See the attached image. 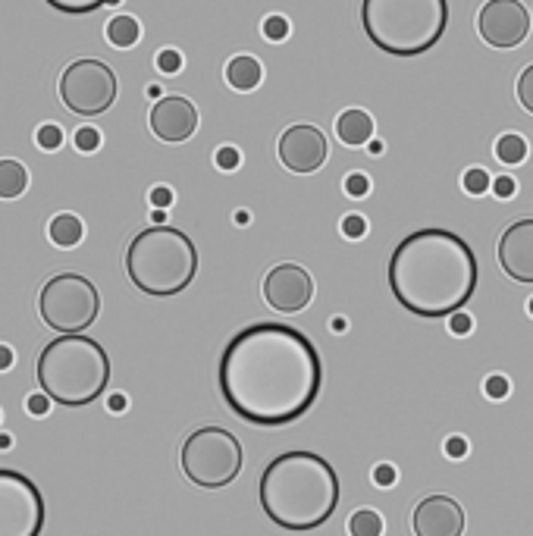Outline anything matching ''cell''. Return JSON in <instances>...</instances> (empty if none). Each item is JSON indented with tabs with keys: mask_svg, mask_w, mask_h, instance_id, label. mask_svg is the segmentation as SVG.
<instances>
[{
	"mask_svg": "<svg viewBox=\"0 0 533 536\" xmlns=\"http://www.w3.org/2000/svg\"><path fill=\"white\" fill-rule=\"evenodd\" d=\"M477 258L449 229H417L389 258V289L414 317H452L477 292Z\"/></svg>",
	"mask_w": 533,
	"mask_h": 536,
	"instance_id": "cell-2",
	"label": "cell"
},
{
	"mask_svg": "<svg viewBox=\"0 0 533 536\" xmlns=\"http://www.w3.org/2000/svg\"><path fill=\"white\" fill-rule=\"evenodd\" d=\"M60 101L79 116H101L117 101V73L101 60H76L60 73Z\"/></svg>",
	"mask_w": 533,
	"mask_h": 536,
	"instance_id": "cell-9",
	"label": "cell"
},
{
	"mask_svg": "<svg viewBox=\"0 0 533 536\" xmlns=\"http://www.w3.org/2000/svg\"><path fill=\"white\" fill-rule=\"evenodd\" d=\"M35 377L41 392L63 408H85L110 383V358L91 336H57L41 348Z\"/></svg>",
	"mask_w": 533,
	"mask_h": 536,
	"instance_id": "cell-4",
	"label": "cell"
},
{
	"mask_svg": "<svg viewBox=\"0 0 533 536\" xmlns=\"http://www.w3.org/2000/svg\"><path fill=\"white\" fill-rule=\"evenodd\" d=\"M138 38H142V26L135 16H113L107 22V41L113 48H132Z\"/></svg>",
	"mask_w": 533,
	"mask_h": 536,
	"instance_id": "cell-21",
	"label": "cell"
},
{
	"mask_svg": "<svg viewBox=\"0 0 533 536\" xmlns=\"http://www.w3.org/2000/svg\"><path fill=\"white\" fill-rule=\"evenodd\" d=\"M29 189V170L19 160H0V198L13 201Z\"/></svg>",
	"mask_w": 533,
	"mask_h": 536,
	"instance_id": "cell-20",
	"label": "cell"
},
{
	"mask_svg": "<svg viewBox=\"0 0 533 536\" xmlns=\"http://www.w3.org/2000/svg\"><path fill=\"white\" fill-rule=\"evenodd\" d=\"M493 192H496V198L508 201V198H515L518 182H515L512 176H499V179H493Z\"/></svg>",
	"mask_w": 533,
	"mask_h": 536,
	"instance_id": "cell-37",
	"label": "cell"
},
{
	"mask_svg": "<svg viewBox=\"0 0 533 536\" xmlns=\"http://www.w3.org/2000/svg\"><path fill=\"white\" fill-rule=\"evenodd\" d=\"M126 273L132 286L154 298H170L192 286L198 273V248L173 226L142 229L126 248Z\"/></svg>",
	"mask_w": 533,
	"mask_h": 536,
	"instance_id": "cell-6",
	"label": "cell"
},
{
	"mask_svg": "<svg viewBox=\"0 0 533 536\" xmlns=\"http://www.w3.org/2000/svg\"><path fill=\"white\" fill-rule=\"evenodd\" d=\"M13 446V439L7 433H0V449H10Z\"/></svg>",
	"mask_w": 533,
	"mask_h": 536,
	"instance_id": "cell-44",
	"label": "cell"
},
{
	"mask_svg": "<svg viewBox=\"0 0 533 536\" xmlns=\"http://www.w3.org/2000/svg\"><path fill=\"white\" fill-rule=\"evenodd\" d=\"M349 536H383V518L374 508H358L349 518Z\"/></svg>",
	"mask_w": 533,
	"mask_h": 536,
	"instance_id": "cell-23",
	"label": "cell"
},
{
	"mask_svg": "<svg viewBox=\"0 0 533 536\" xmlns=\"http://www.w3.org/2000/svg\"><path fill=\"white\" fill-rule=\"evenodd\" d=\"M107 408H110L113 414H123V411H126V395H120V392H117V395H110Z\"/></svg>",
	"mask_w": 533,
	"mask_h": 536,
	"instance_id": "cell-42",
	"label": "cell"
},
{
	"mask_svg": "<svg viewBox=\"0 0 533 536\" xmlns=\"http://www.w3.org/2000/svg\"><path fill=\"white\" fill-rule=\"evenodd\" d=\"M361 26L383 54L421 57L449 29V0H364Z\"/></svg>",
	"mask_w": 533,
	"mask_h": 536,
	"instance_id": "cell-5",
	"label": "cell"
},
{
	"mask_svg": "<svg viewBox=\"0 0 533 536\" xmlns=\"http://www.w3.org/2000/svg\"><path fill=\"white\" fill-rule=\"evenodd\" d=\"M396 468H392V464H377L374 468V483L380 486V489H389V486H396Z\"/></svg>",
	"mask_w": 533,
	"mask_h": 536,
	"instance_id": "cell-38",
	"label": "cell"
},
{
	"mask_svg": "<svg viewBox=\"0 0 533 536\" xmlns=\"http://www.w3.org/2000/svg\"><path fill=\"white\" fill-rule=\"evenodd\" d=\"M336 135H339V142H342V145L361 148V145L370 142V135H374V120H370V113L352 107V110L339 113V120H336Z\"/></svg>",
	"mask_w": 533,
	"mask_h": 536,
	"instance_id": "cell-17",
	"label": "cell"
},
{
	"mask_svg": "<svg viewBox=\"0 0 533 536\" xmlns=\"http://www.w3.org/2000/svg\"><path fill=\"white\" fill-rule=\"evenodd\" d=\"M151 204L157 207V211H164V207L173 204V192L167 189V185H157V189H151Z\"/></svg>",
	"mask_w": 533,
	"mask_h": 536,
	"instance_id": "cell-40",
	"label": "cell"
},
{
	"mask_svg": "<svg viewBox=\"0 0 533 536\" xmlns=\"http://www.w3.org/2000/svg\"><path fill=\"white\" fill-rule=\"evenodd\" d=\"M13 361H16L13 348H10V345H0V370H10V367H13Z\"/></svg>",
	"mask_w": 533,
	"mask_h": 536,
	"instance_id": "cell-41",
	"label": "cell"
},
{
	"mask_svg": "<svg viewBox=\"0 0 533 536\" xmlns=\"http://www.w3.org/2000/svg\"><path fill=\"white\" fill-rule=\"evenodd\" d=\"M35 142H38V148H44V151H57V148L63 145V132H60V126H54V123H44V126L35 132Z\"/></svg>",
	"mask_w": 533,
	"mask_h": 536,
	"instance_id": "cell-27",
	"label": "cell"
},
{
	"mask_svg": "<svg viewBox=\"0 0 533 536\" xmlns=\"http://www.w3.org/2000/svg\"><path fill=\"white\" fill-rule=\"evenodd\" d=\"M370 154H374V157L383 154V142H380V138H377V142H370Z\"/></svg>",
	"mask_w": 533,
	"mask_h": 536,
	"instance_id": "cell-43",
	"label": "cell"
},
{
	"mask_svg": "<svg viewBox=\"0 0 533 536\" xmlns=\"http://www.w3.org/2000/svg\"><path fill=\"white\" fill-rule=\"evenodd\" d=\"M48 236L57 248H76L85 239V226L76 214H57L48 226Z\"/></svg>",
	"mask_w": 533,
	"mask_h": 536,
	"instance_id": "cell-19",
	"label": "cell"
},
{
	"mask_svg": "<svg viewBox=\"0 0 533 536\" xmlns=\"http://www.w3.org/2000/svg\"><path fill=\"white\" fill-rule=\"evenodd\" d=\"M527 314H530V317H533V298H530V301H527Z\"/></svg>",
	"mask_w": 533,
	"mask_h": 536,
	"instance_id": "cell-45",
	"label": "cell"
},
{
	"mask_svg": "<svg viewBox=\"0 0 533 536\" xmlns=\"http://www.w3.org/2000/svg\"><path fill=\"white\" fill-rule=\"evenodd\" d=\"M261 79H264V66L254 57H248V54L233 57L226 63V82L233 85L236 91H254L261 85Z\"/></svg>",
	"mask_w": 533,
	"mask_h": 536,
	"instance_id": "cell-18",
	"label": "cell"
},
{
	"mask_svg": "<svg viewBox=\"0 0 533 536\" xmlns=\"http://www.w3.org/2000/svg\"><path fill=\"white\" fill-rule=\"evenodd\" d=\"M76 148H79L82 154L98 151V148H101V132H98L95 126H82V129L76 132Z\"/></svg>",
	"mask_w": 533,
	"mask_h": 536,
	"instance_id": "cell-29",
	"label": "cell"
},
{
	"mask_svg": "<svg viewBox=\"0 0 533 536\" xmlns=\"http://www.w3.org/2000/svg\"><path fill=\"white\" fill-rule=\"evenodd\" d=\"M38 314L57 336H79L101 314L95 283L79 273H57L41 286Z\"/></svg>",
	"mask_w": 533,
	"mask_h": 536,
	"instance_id": "cell-7",
	"label": "cell"
},
{
	"mask_svg": "<svg viewBox=\"0 0 533 536\" xmlns=\"http://www.w3.org/2000/svg\"><path fill=\"white\" fill-rule=\"evenodd\" d=\"M512 392V383H508V377H502V374H493L490 380H486V395H490V399H505V395Z\"/></svg>",
	"mask_w": 533,
	"mask_h": 536,
	"instance_id": "cell-35",
	"label": "cell"
},
{
	"mask_svg": "<svg viewBox=\"0 0 533 536\" xmlns=\"http://www.w3.org/2000/svg\"><path fill=\"white\" fill-rule=\"evenodd\" d=\"M264 298L273 311L298 314L311 305L314 279L305 267H298V264H276L264 279Z\"/></svg>",
	"mask_w": 533,
	"mask_h": 536,
	"instance_id": "cell-13",
	"label": "cell"
},
{
	"mask_svg": "<svg viewBox=\"0 0 533 536\" xmlns=\"http://www.w3.org/2000/svg\"><path fill=\"white\" fill-rule=\"evenodd\" d=\"M342 236L345 239H364L367 236V220L358 217V214H349L342 220Z\"/></svg>",
	"mask_w": 533,
	"mask_h": 536,
	"instance_id": "cell-33",
	"label": "cell"
},
{
	"mask_svg": "<svg viewBox=\"0 0 533 536\" xmlns=\"http://www.w3.org/2000/svg\"><path fill=\"white\" fill-rule=\"evenodd\" d=\"M182 474L201 489H223L242 471L239 439L223 427H201L182 442Z\"/></svg>",
	"mask_w": 533,
	"mask_h": 536,
	"instance_id": "cell-8",
	"label": "cell"
},
{
	"mask_svg": "<svg viewBox=\"0 0 533 536\" xmlns=\"http://www.w3.org/2000/svg\"><path fill=\"white\" fill-rule=\"evenodd\" d=\"M367 192H370V179L364 173L345 176V195H349V198H367Z\"/></svg>",
	"mask_w": 533,
	"mask_h": 536,
	"instance_id": "cell-31",
	"label": "cell"
},
{
	"mask_svg": "<svg viewBox=\"0 0 533 536\" xmlns=\"http://www.w3.org/2000/svg\"><path fill=\"white\" fill-rule=\"evenodd\" d=\"M214 160H217V167H220L223 173H233L239 163H242V154H239V148H233V145H223Z\"/></svg>",
	"mask_w": 533,
	"mask_h": 536,
	"instance_id": "cell-32",
	"label": "cell"
},
{
	"mask_svg": "<svg viewBox=\"0 0 533 536\" xmlns=\"http://www.w3.org/2000/svg\"><path fill=\"white\" fill-rule=\"evenodd\" d=\"M26 408H29L32 417H44V414L51 411V395L48 392H32L29 399H26Z\"/></svg>",
	"mask_w": 533,
	"mask_h": 536,
	"instance_id": "cell-34",
	"label": "cell"
},
{
	"mask_svg": "<svg viewBox=\"0 0 533 536\" xmlns=\"http://www.w3.org/2000/svg\"><path fill=\"white\" fill-rule=\"evenodd\" d=\"M496 157L505 163V167H518V163H524V157H527V142L515 132H505L496 142Z\"/></svg>",
	"mask_w": 533,
	"mask_h": 536,
	"instance_id": "cell-22",
	"label": "cell"
},
{
	"mask_svg": "<svg viewBox=\"0 0 533 536\" xmlns=\"http://www.w3.org/2000/svg\"><path fill=\"white\" fill-rule=\"evenodd\" d=\"M276 154H280V163L289 173H317L323 163L330 157V145L327 135H323L317 126L311 123H295L280 135V145H276Z\"/></svg>",
	"mask_w": 533,
	"mask_h": 536,
	"instance_id": "cell-12",
	"label": "cell"
},
{
	"mask_svg": "<svg viewBox=\"0 0 533 536\" xmlns=\"http://www.w3.org/2000/svg\"><path fill=\"white\" fill-rule=\"evenodd\" d=\"M471 330H474V320H471V314L458 311V314H452V317H449V333H452V336H468Z\"/></svg>",
	"mask_w": 533,
	"mask_h": 536,
	"instance_id": "cell-36",
	"label": "cell"
},
{
	"mask_svg": "<svg viewBox=\"0 0 533 536\" xmlns=\"http://www.w3.org/2000/svg\"><path fill=\"white\" fill-rule=\"evenodd\" d=\"M323 386L314 342L286 323H254L229 339L220 358V392L254 427H283L311 411Z\"/></svg>",
	"mask_w": 533,
	"mask_h": 536,
	"instance_id": "cell-1",
	"label": "cell"
},
{
	"mask_svg": "<svg viewBox=\"0 0 533 536\" xmlns=\"http://www.w3.org/2000/svg\"><path fill=\"white\" fill-rule=\"evenodd\" d=\"M264 515L289 533L323 527L339 505V477L327 458L314 452L276 455L258 483Z\"/></svg>",
	"mask_w": 533,
	"mask_h": 536,
	"instance_id": "cell-3",
	"label": "cell"
},
{
	"mask_svg": "<svg viewBox=\"0 0 533 536\" xmlns=\"http://www.w3.org/2000/svg\"><path fill=\"white\" fill-rule=\"evenodd\" d=\"M151 132L160 142H189L198 132V110L189 98L182 95H167L151 107Z\"/></svg>",
	"mask_w": 533,
	"mask_h": 536,
	"instance_id": "cell-14",
	"label": "cell"
},
{
	"mask_svg": "<svg viewBox=\"0 0 533 536\" xmlns=\"http://www.w3.org/2000/svg\"><path fill=\"white\" fill-rule=\"evenodd\" d=\"M446 455L452 458V461H461L468 455V439L465 436H449L446 439Z\"/></svg>",
	"mask_w": 533,
	"mask_h": 536,
	"instance_id": "cell-39",
	"label": "cell"
},
{
	"mask_svg": "<svg viewBox=\"0 0 533 536\" xmlns=\"http://www.w3.org/2000/svg\"><path fill=\"white\" fill-rule=\"evenodd\" d=\"M261 32H264V38H267V41L280 44V41H286V38H289V19H286V16H280V13H273V16H267V19H264Z\"/></svg>",
	"mask_w": 533,
	"mask_h": 536,
	"instance_id": "cell-26",
	"label": "cell"
},
{
	"mask_svg": "<svg viewBox=\"0 0 533 536\" xmlns=\"http://www.w3.org/2000/svg\"><path fill=\"white\" fill-rule=\"evenodd\" d=\"M41 489L19 471L0 468V536H41Z\"/></svg>",
	"mask_w": 533,
	"mask_h": 536,
	"instance_id": "cell-10",
	"label": "cell"
},
{
	"mask_svg": "<svg viewBox=\"0 0 533 536\" xmlns=\"http://www.w3.org/2000/svg\"><path fill=\"white\" fill-rule=\"evenodd\" d=\"M461 189H465L468 195H474V198H480V195H486L493 189V179L483 167H471L465 176H461Z\"/></svg>",
	"mask_w": 533,
	"mask_h": 536,
	"instance_id": "cell-25",
	"label": "cell"
},
{
	"mask_svg": "<svg viewBox=\"0 0 533 536\" xmlns=\"http://www.w3.org/2000/svg\"><path fill=\"white\" fill-rule=\"evenodd\" d=\"M477 32L490 48H521L530 35V13L521 0H486L477 13Z\"/></svg>",
	"mask_w": 533,
	"mask_h": 536,
	"instance_id": "cell-11",
	"label": "cell"
},
{
	"mask_svg": "<svg viewBox=\"0 0 533 536\" xmlns=\"http://www.w3.org/2000/svg\"><path fill=\"white\" fill-rule=\"evenodd\" d=\"M414 536H461L465 533V508L452 496H430L414 508Z\"/></svg>",
	"mask_w": 533,
	"mask_h": 536,
	"instance_id": "cell-16",
	"label": "cell"
},
{
	"mask_svg": "<svg viewBox=\"0 0 533 536\" xmlns=\"http://www.w3.org/2000/svg\"><path fill=\"white\" fill-rule=\"evenodd\" d=\"M48 7L66 13V16H85V13H95L104 4H120V0H44Z\"/></svg>",
	"mask_w": 533,
	"mask_h": 536,
	"instance_id": "cell-24",
	"label": "cell"
},
{
	"mask_svg": "<svg viewBox=\"0 0 533 536\" xmlns=\"http://www.w3.org/2000/svg\"><path fill=\"white\" fill-rule=\"evenodd\" d=\"M157 69L164 76H176L179 69H182V54L176 48H164V51L157 54Z\"/></svg>",
	"mask_w": 533,
	"mask_h": 536,
	"instance_id": "cell-30",
	"label": "cell"
},
{
	"mask_svg": "<svg viewBox=\"0 0 533 536\" xmlns=\"http://www.w3.org/2000/svg\"><path fill=\"white\" fill-rule=\"evenodd\" d=\"M499 267L515 283L533 286V220H515L499 236Z\"/></svg>",
	"mask_w": 533,
	"mask_h": 536,
	"instance_id": "cell-15",
	"label": "cell"
},
{
	"mask_svg": "<svg viewBox=\"0 0 533 536\" xmlns=\"http://www.w3.org/2000/svg\"><path fill=\"white\" fill-rule=\"evenodd\" d=\"M518 101H521V107L527 113H533V63L524 69L521 79H518Z\"/></svg>",
	"mask_w": 533,
	"mask_h": 536,
	"instance_id": "cell-28",
	"label": "cell"
}]
</instances>
